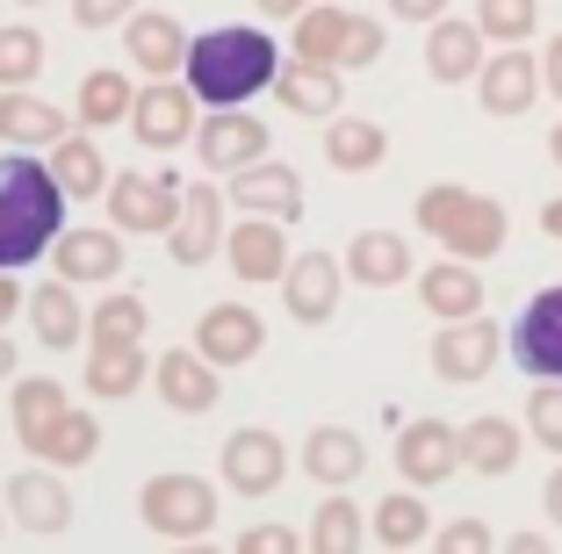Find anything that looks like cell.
I'll use <instances>...</instances> for the list:
<instances>
[{"label": "cell", "mask_w": 562, "mask_h": 554, "mask_svg": "<svg viewBox=\"0 0 562 554\" xmlns=\"http://www.w3.org/2000/svg\"><path fill=\"white\" fill-rule=\"evenodd\" d=\"M361 533H368V525H361V511H353V497H325L303 547H311V554H361Z\"/></svg>", "instance_id": "38"}, {"label": "cell", "mask_w": 562, "mask_h": 554, "mask_svg": "<svg viewBox=\"0 0 562 554\" xmlns=\"http://www.w3.org/2000/svg\"><path fill=\"white\" fill-rule=\"evenodd\" d=\"M8 410H15V440L30 446L36 432H44V425L58 418V410H66V382H15Z\"/></svg>", "instance_id": "39"}, {"label": "cell", "mask_w": 562, "mask_h": 554, "mask_svg": "<svg viewBox=\"0 0 562 554\" xmlns=\"http://www.w3.org/2000/svg\"><path fill=\"white\" fill-rule=\"evenodd\" d=\"M462 461L476 475H505L519 461V425L513 418H469L462 425Z\"/></svg>", "instance_id": "33"}, {"label": "cell", "mask_w": 562, "mask_h": 554, "mask_svg": "<svg viewBox=\"0 0 562 554\" xmlns=\"http://www.w3.org/2000/svg\"><path fill=\"white\" fill-rule=\"evenodd\" d=\"M50 252H58V274L66 281H116L123 274V238L116 230H66Z\"/></svg>", "instance_id": "29"}, {"label": "cell", "mask_w": 562, "mask_h": 554, "mask_svg": "<svg viewBox=\"0 0 562 554\" xmlns=\"http://www.w3.org/2000/svg\"><path fill=\"white\" fill-rule=\"evenodd\" d=\"M30 325L44 346H72L87 339V310H80V295H72V281H44V289H30Z\"/></svg>", "instance_id": "32"}, {"label": "cell", "mask_w": 562, "mask_h": 554, "mask_svg": "<svg viewBox=\"0 0 562 554\" xmlns=\"http://www.w3.org/2000/svg\"><path fill=\"white\" fill-rule=\"evenodd\" d=\"M66 188L50 173V159L36 151H15L0 159V274H15V267H36L50 245L66 238Z\"/></svg>", "instance_id": "1"}, {"label": "cell", "mask_w": 562, "mask_h": 554, "mask_svg": "<svg viewBox=\"0 0 562 554\" xmlns=\"http://www.w3.org/2000/svg\"><path fill=\"white\" fill-rule=\"evenodd\" d=\"M123 44H131V58L151 72V80H166V72H188V44H195V36H181V22H173V15L137 8V15L123 22Z\"/></svg>", "instance_id": "23"}, {"label": "cell", "mask_w": 562, "mask_h": 554, "mask_svg": "<svg viewBox=\"0 0 562 554\" xmlns=\"http://www.w3.org/2000/svg\"><path fill=\"white\" fill-rule=\"evenodd\" d=\"M281 109L289 115H339V66H311V58H289L274 80Z\"/></svg>", "instance_id": "31"}, {"label": "cell", "mask_w": 562, "mask_h": 554, "mask_svg": "<svg viewBox=\"0 0 562 554\" xmlns=\"http://www.w3.org/2000/svg\"><path fill=\"white\" fill-rule=\"evenodd\" d=\"M94 446H101V425H94V410H58V418L44 425V432H36L30 440V454L36 461H50V468H87V461H94Z\"/></svg>", "instance_id": "27"}, {"label": "cell", "mask_w": 562, "mask_h": 554, "mask_svg": "<svg viewBox=\"0 0 562 554\" xmlns=\"http://www.w3.org/2000/svg\"><path fill=\"white\" fill-rule=\"evenodd\" d=\"M131 109H137V87L123 80L116 66H94L80 80V123H87V131H109V123H123Z\"/></svg>", "instance_id": "35"}, {"label": "cell", "mask_w": 562, "mask_h": 554, "mask_svg": "<svg viewBox=\"0 0 562 554\" xmlns=\"http://www.w3.org/2000/svg\"><path fill=\"white\" fill-rule=\"evenodd\" d=\"M382 151H390V137H382V123H368V115H339L325 131V159L339 166V173H368V166H382Z\"/></svg>", "instance_id": "34"}, {"label": "cell", "mask_w": 562, "mask_h": 554, "mask_svg": "<svg viewBox=\"0 0 562 554\" xmlns=\"http://www.w3.org/2000/svg\"><path fill=\"white\" fill-rule=\"evenodd\" d=\"M527 432L548 454H562V382H541V389L527 396Z\"/></svg>", "instance_id": "42"}, {"label": "cell", "mask_w": 562, "mask_h": 554, "mask_svg": "<svg viewBox=\"0 0 562 554\" xmlns=\"http://www.w3.org/2000/svg\"><path fill=\"white\" fill-rule=\"evenodd\" d=\"M541 230H548V238H562V195L541 202Z\"/></svg>", "instance_id": "51"}, {"label": "cell", "mask_w": 562, "mask_h": 554, "mask_svg": "<svg viewBox=\"0 0 562 554\" xmlns=\"http://www.w3.org/2000/svg\"><path fill=\"white\" fill-rule=\"evenodd\" d=\"M339 281H347V260H331V252H296L289 274H281V310L296 317V325H331Z\"/></svg>", "instance_id": "12"}, {"label": "cell", "mask_w": 562, "mask_h": 554, "mask_svg": "<svg viewBox=\"0 0 562 554\" xmlns=\"http://www.w3.org/2000/svg\"><path fill=\"white\" fill-rule=\"evenodd\" d=\"M303 8H317V0H260V15H274V22H296Z\"/></svg>", "instance_id": "49"}, {"label": "cell", "mask_w": 562, "mask_h": 554, "mask_svg": "<svg viewBox=\"0 0 562 554\" xmlns=\"http://www.w3.org/2000/svg\"><path fill=\"white\" fill-rule=\"evenodd\" d=\"M232 554H311V547H296V525H246Z\"/></svg>", "instance_id": "44"}, {"label": "cell", "mask_w": 562, "mask_h": 554, "mask_svg": "<svg viewBox=\"0 0 562 554\" xmlns=\"http://www.w3.org/2000/svg\"><path fill=\"white\" fill-rule=\"evenodd\" d=\"M8 375H15V346L0 339V382H8Z\"/></svg>", "instance_id": "54"}, {"label": "cell", "mask_w": 562, "mask_h": 554, "mask_svg": "<svg viewBox=\"0 0 562 554\" xmlns=\"http://www.w3.org/2000/svg\"><path fill=\"white\" fill-rule=\"evenodd\" d=\"M36 72H44V36L0 22V87H30Z\"/></svg>", "instance_id": "41"}, {"label": "cell", "mask_w": 562, "mask_h": 554, "mask_svg": "<svg viewBox=\"0 0 562 554\" xmlns=\"http://www.w3.org/2000/svg\"><path fill=\"white\" fill-rule=\"evenodd\" d=\"M131 15H137V0H72V22L80 30H116Z\"/></svg>", "instance_id": "45"}, {"label": "cell", "mask_w": 562, "mask_h": 554, "mask_svg": "<svg viewBox=\"0 0 562 554\" xmlns=\"http://www.w3.org/2000/svg\"><path fill=\"white\" fill-rule=\"evenodd\" d=\"M224 368H216V360H202L195 346H173V353L159 360V368H151V382H159V396H166V410H181V418H202V410L216 404V396H224Z\"/></svg>", "instance_id": "19"}, {"label": "cell", "mask_w": 562, "mask_h": 554, "mask_svg": "<svg viewBox=\"0 0 562 554\" xmlns=\"http://www.w3.org/2000/svg\"><path fill=\"white\" fill-rule=\"evenodd\" d=\"M497 554H555V547H548L541 533H513V540H505V547H497Z\"/></svg>", "instance_id": "50"}, {"label": "cell", "mask_w": 562, "mask_h": 554, "mask_svg": "<svg viewBox=\"0 0 562 554\" xmlns=\"http://www.w3.org/2000/svg\"><path fill=\"white\" fill-rule=\"evenodd\" d=\"M418 303H426L440 325H454V317H483V274H476V260H454V252H447L440 267H426V274H418Z\"/></svg>", "instance_id": "22"}, {"label": "cell", "mask_w": 562, "mask_h": 554, "mask_svg": "<svg viewBox=\"0 0 562 554\" xmlns=\"http://www.w3.org/2000/svg\"><path fill=\"white\" fill-rule=\"evenodd\" d=\"M454 468H462V432L447 418H412L397 432V475L412 489H440Z\"/></svg>", "instance_id": "9"}, {"label": "cell", "mask_w": 562, "mask_h": 554, "mask_svg": "<svg viewBox=\"0 0 562 554\" xmlns=\"http://www.w3.org/2000/svg\"><path fill=\"white\" fill-rule=\"evenodd\" d=\"M15 310H30V295L15 289V274H0V325H8V317H15Z\"/></svg>", "instance_id": "48"}, {"label": "cell", "mask_w": 562, "mask_h": 554, "mask_svg": "<svg viewBox=\"0 0 562 554\" xmlns=\"http://www.w3.org/2000/svg\"><path fill=\"white\" fill-rule=\"evenodd\" d=\"M50 173H58V188H66L72 202L109 195V159H101V145H94V137H80V131H66L58 145H50Z\"/></svg>", "instance_id": "30"}, {"label": "cell", "mask_w": 562, "mask_h": 554, "mask_svg": "<svg viewBox=\"0 0 562 554\" xmlns=\"http://www.w3.org/2000/svg\"><path fill=\"white\" fill-rule=\"evenodd\" d=\"M195 87H173V80H151V87H137V109H131V131H137V145H151V151H181L188 137L202 131L195 123Z\"/></svg>", "instance_id": "7"}, {"label": "cell", "mask_w": 562, "mask_h": 554, "mask_svg": "<svg viewBox=\"0 0 562 554\" xmlns=\"http://www.w3.org/2000/svg\"><path fill=\"white\" fill-rule=\"evenodd\" d=\"M195 159L210 166V173H246V166L267 159V123L246 109H210L195 131Z\"/></svg>", "instance_id": "8"}, {"label": "cell", "mask_w": 562, "mask_h": 554, "mask_svg": "<svg viewBox=\"0 0 562 554\" xmlns=\"http://www.w3.org/2000/svg\"><path fill=\"white\" fill-rule=\"evenodd\" d=\"M541 72H548V101H562V36H548V58H541Z\"/></svg>", "instance_id": "47"}, {"label": "cell", "mask_w": 562, "mask_h": 554, "mask_svg": "<svg viewBox=\"0 0 562 554\" xmlns=\"http://www.w3.org/2000/svg\"><path fill=\"white\" fill-rule=\"evenodd\" d=\"M548 519H555V525H562V468H555V475H548Z\"/></svg>", "instance_id": "52"}, {"label": "cell", "mask_w": 562, "mask_h": 554, "mask_svg": "<svg viewBox=\"0 0 562 554\" xmlns=\"http://www.w3.org/2000/svg\"><path fill=\"white\" fill-rule=\"evenodd\" d=\"M296 58H311V66H375L382 58V30L368 15H347V8H331V0H317V8H303L296 15Z\"/></svg>", "instance_id": "4"}, {"label": "cell", "mask_w": 562, "mask_h": 554, "mask_svg": "<svg viewBox=\"0 0 562 554\" xmlns=\"http://www.w3.org/2000/svg\"><path fill=\"white\" fill-rule=\"evenodd\" d=\"M181 173H116L109 180V216H116L123 238H151V230H173V216H181Z\"/></svg>", "instance_id": "6"}, {"label": "cell", "mask_w": 562, "mask_h": 554, "mask_svg": "<svg viewBox=\"0 0 562 554\" xmlns=\"http://www.w3.org/2000/svg\"><path fill=\"white\" fill-rule=\"evenodd\" d=\"M497 540H491V525L483 519H454V525H440L432 533V554H491Z\"/></svg>", "instance_id": "43"}, {"label": "cell", "mask_w": 562, "mask_h": 554, "mask_svg": "<svg viewBox=\"0 0 562 554\" xmlns=\"http://www.w3.org/2000/svg\"><path fill=\"white\" fill-rule=\"evenodd\" d=\"M173 554H232V547H210V540H173Z\"/></svg>", "instance_id": "53"}, {"label": "cell", "mask_w": 562, "mask_h": 554, "mask_svg": "<svg viewBox=\"0 0 562 554\" xmlns=\"http://www.w3.org/2000/svg\"><path fill=\"white\" fill-rule=\"evenodd\" d=\"M361 468H368V440H361V432H347V425H317L311 440H303V475H311V483L347 489Z\"/></svg>", "instance_id": "24"}, {"label": "cell", "mask_w": 562, "mask_h": 554, "mask_svg": "<svg viewBox=\"0 0 562 554\" xmlns=\"http://www.w3.org/2000/svg\"><path fill=\"white\" fill-rule=\"evenodd\" d=\"M375 540H382V547H397V554H412L418 540H432V511H426V497H412V483L375 505Z\"/></svg>", "instance_id": "36"}, {"label": "cell", "mask_w": 562, "mask_h": 554, "mask_svg": "<svg viewBox=\"0 0 562 554\" xmlns=\"http://www.w3.org/2000/svg\"><path fill=\"white\" fill-rule=\"evenodd\" d=\"M145 295H131V289H116V295H101V310L87 317V346H131V339H145Z\"/></svg>", "instance_id": "37"}, {"label": "cell", "mask_w": 562, "mask_h": 554, "mask_svg": "<svg viewBox=\"0 0 562 554\" xmlns=\"http://www.w3.org/2000/svg\"><path fill=\"white\" fill-rule=\"evenodd\" d=\"M216 468H224V483H232L238 497H267V489H281V475H289V446H281L274 432H260V425H246V432L224 440Z\"/></svg>", "instance_id": "14"}, {"label": "cell", "mask_w": 562, "mask_h": 554, "mask_svg": "<svg viewBox=\"0 0 562 554\" xmlns=\"http://www.w3.org/2000/svg\"><path fill=\"white\" fill-rule=\"evenodd\" d=\"M166 252H173V267H210L224 252V195H216L210 180H188L181 216L166 230Z\"/></svg>", "instance_id": "10"}, {"label": "cell", "mask_w": 562, "mask_h": 554, "mask_svg": "<svg viewBox=\"0 0 562 554\" xmlns=\"http://www.w3.org/2000/svg\"><path fill=\"white\" fill-rule=\"evenodd\" d=\"M390 554H397V547H390Z\"/></svg>", "instance_id": "57"}, {"label": "cell", "mask_w": 562, "mask_h": 554, "mask_svg": "<svg viewBox=\"0 0 562 554\" xmlns=\"http://www.w3.org/2000/svg\"><path fill=\"white\" fill-rule=\"evenodd\" d=\"M476 22L491 44H527L541 22V0H476Z\"/></svg>", "instance_id": "40"}, {"label": "cell", "mask_w": 562, "mask_h": 554, "mask_svg": "<svg viewBox=\"0 0 562 554\" xmlns=\"http://www.w3.org/2000/svg\"><path fill=\"white\" fill-rule=\"evenodd\" d=\"M66 137V115L50 109V101L22 94V87H0V145H15V151H50Z\"/></svg>", "instance_id": "25"}, {"label": "cell", "mask_w": 562, "mask_h": 554, "mask_svg": "<svg viewBox=\"0 0 562 554\" xmlns=\"http://www.w3.org/2000/svg\"><path fill=\"white\" fill-rule=\"evenodd\" d=\"M224 260L238 281H281L289 274V238H281V216H238L224 230Z\"/></svg>", "instance_id": "17"}, {"label": "cell", "mask_w": 562, "mask_h": 554, "mask_svg": "<svg viewBox=\"0 0 562 554\" xmlns=\"http://www.w3.org/2000/svg\"><path fill=\"white\" fill-rule=\"evenodd\" d=\"M483 44H491V36H483V22L469 30V22L440 15V22H432V36H426V72L440 87H469L483 66H491V50H483Z\"/></svg>", "instance_id": "20"}, {"label": "cell", "mask_w": 562, "mask_h": 554, "mask_svg": "<svg viewBox=\"0 0 562 554\" xmlns=\"http://www.w3.org/2000/svg\"><path fill=\"white\" fill-rule=\"evenodd\" d=\"M159 368V360H145V346H94L87 353V396H101V404H123L131 389H145V375Z\"/></svg>", "instance_id": "28"}, {"label": "cell", "mask_w": 562, "mask_h": 554, "mask_svg": "<svg viewBox=\"0 0 562 554\" xmlns=\"http://www.w3.org/2000/svg\"><path fill=\"white\" fill-rule=\"evenodd\" d=\"M260 346H267V325L246 310V303H216V310H202V325H195V353L216 360V368H246Z\"/></svg>", "instance_id": "18"}, {"label": "cell", "mask_w": 562, "mask_h": 554, "mask_svg": "<svg viewBox=\"0 0 562 554\" xmlns=\"http://www.w3.org/2000/svg\"><path fill=\"white\" fill-rule=\"evenodd\" d=\"M347 274L361 281V289H397V281L412 274V245H404L397 230H353Z\"/></svg>", "instance_id": "26"}, {"label": "cell", "mask_w": 562, "mask_h": 554, "mask_svg": "<svg viewBox=\"0 0 562 554\" xmlns=\"http://www.w3.org/2000/svg\"><path fill=\"white\" fill-rule=\"evenodd\" d=\"M137 511H145V525L159 540H202L216 525V489L202 475H151Z\"/></svg>", "instance_id": "5"}, {"label": "cell", "mask_w": 562, "mask_h": 554, "mask_svg": "<svg viewBox=\"0 0 562 554\" xmlns=\"http://www.w3.org/2000/svg\"><path fill=\"white\" fill-rule=\"evenodd\" d=\"M497 325H483V317H454V325H440V339H432V375L440 382H483L497 368Z\"/></svg>", "instance_id": "15"}, {"label": "cell", "mask_w": 562, "mask_h": 554, "mask_svg": "<svg viewBox=\"0 0 562 554\" xmlns=\"http://www.w3.org/2000/svg\"><path fill=\"white\" fill-rule=\"evenodd\" d=\"M418 230L440 238L454 260H497L505 252V210L476 188H454V180H432L426 195H418Z\"/></svg>", "instance_id": "3"}, {"label": "cell", "mask_w": 562, "mask_h": 554, "mask_svg": "<svg viewBox=\"0 0 562 554\" xmlns=\"http://www.w3.org/2000/svg\"><path fill=\"white\" fill-rule=\"evenodd\" d=\"M541 87H548V72L527 58V44H497V50H491V66L476 72L483 115H527L533 101H541Z\"/></svg>", "instance_id": "13"}, {"label": "cell", "mask_w": 562, "mask_h": 554, "mask_svg": "<svg viewBox=\"0 0 562 554\" xmlns=\"http://www.w3.org/2000/svg\"><path fill=\"white\" fill-rule=\"evenodd\" d=\"M232 210H246V216H303V180H296V166H281V159H260V166H246V173H232Z\"/></svg>", "instance_id": "21"}, {"label": "cell", "mask_w": 562, "mask_h": 554, "mask_svg": "<svg viewBox=\"0 0 562 554\" xmlns=\"http://www.w3.org/2000/svg\"><path fill=\"white\" fill-rule=\"evenodd\" d=\"M548 151H555V166H562V123H555V131H548Z\"/></svg>", "instance_id": "55"}, {"label": "cell", "mask_w": 562, "mask_h": 554, "mask_svg": "<svg viewBox=\"0 0 562 554\" xmlns=\"http://www.w3.org/2000/svg\"><path fill=\"white\" fill-rule=\"evenodd\" d=\"M390 15H397V22H440L447 0H390Z\"/></svg>", "instance_id": "46"}, {"label": "cell", "mask_w": 562, "mask_h": 554, "mask_svg": "<svg viewBox=\"0 0 562 554\" xmlns=\"http://www.w3.org/2000/svg\"><path fill=\"white\" fill-rule=\"evenodd\" d=\"M513 360L533 382H562V289H541L513 325Z\"/></svg>", "instance_id": "11"}, {"label": "cell", "mask_w": 562, "mask_h": 554, "mask_svg": "<svg viewBox=\"0 0 562 554\" xmlns=\"http://www.w3.org/2000/svg\"><path fill=\"white\" fill-rule=\"evenodd\" d=\"M274 80H281V50L252 22H224V30H202L188 44V87H195L202 109H246Z\"/></svg>", "instance_id": "2"}, {"label": "cell", "mask_w": 562, "mask_h": 554, "mask_svg": "<svg viewBox=\"0 0 562 554\" xmlns=\"http://www.w3.org/2000/svg\"><path fill=\"white\" fill-rule=\"evenodd\" d=\"M22 8H44V0H22Z\"/></svg>", "instance_id": "56"}, {"label": "cell", "mask_w": 562, "mask_h": 554, "mask_svg": "<svg viewBox=\"0 0 562 554\" xmlns=\"http://www.w3.org/2000/svg\"><path fill=\"white\" fill-rule=\"evenodd\" d=\"M8 519H15L22 533H66V525H72L66 475H50V461H44V468L8 475Z\"/></svg>", "instance_id": "16"}]
</instances>
